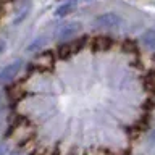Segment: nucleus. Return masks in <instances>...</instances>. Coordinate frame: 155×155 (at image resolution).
<instances>
[{
	"instance_id": "nucleus-1",
	"label": "nucleus",
	"mask_w": 155,
	"mask_h": 155,
	"mask_svg": "<svg viewBox=\"0 0 155 155\" xmlns=\"http://www.w3.org/2000/svg\"><path fill=\"white\" fill-rule=\"evenodd\" d=\"M79 31H81V23L70 21V23H65V24H61V26H58L55 36H57V39H60V41H68V39L78 36Z\"/></svg>"
},
{
	"instance_id": "nucleus-2",
	"label": "nucleus",
	"mask_w": 155,
	"mask_h": 155,
	"mask_svg": "<svg viewBox=\"0 0 155 155\" xmlns=\"http://www.w3.org/2000/svg\"><path fill=\"white\" fill-rule=\"evenodd\" d=\"M94 23H95L97 28L113 29V28H118L121 24V18L115 13H104V15H100V16H97Z\"/></svg>"
},
{
	"instance_id": "nucleus-3",
	"label": "nucleus",
	"mask_w": 155,
	"mask_h": 155,
	"mask_svg": "<svg viewBox=\"0 0 155 155\" xmlns=\"http://www.w3.org/2000/svg\"><path fill=\"white\" fill-rule=\"evenodd\" d=\"M19 68H21V61L19 60H15L12 63H8L7 66H3L2 70H0V86H3V84H7V82L12 81L13 78L18 74Z\"/></svg>"
},
{
	"instance_id": "nucleus-4",
	"label": "nucleus",
	"mask_w": 155,
	"mask_h": 155,
	"mask_svg": "<svg viewBox=\"0 0 155 155\" xmlns=\"http://www.w3.org/2000/svg\"><path fill=\"white\" fill-rule=\"evenodd\" d=\"M29 8H31V2H29V0H21V2H19V5H18V8H16V15H15V19H13V21H15V23H21L23 19L28 16Z\"/></svg>"
},
{
	"instance_id": "nucleus-5",
	"label": "nucleus",
	"mask_w": 155,
	"mask_h": 155,
	"mask_svg": "<svg viewBox=\"0 0 155 155\" xmlns=\"http://www.w3.org/2000/svg\"><path fill=\"white\" fill-rule=\"evenodd\" d=\"M140 41L147 48L150 50H155V28L153 29H147L145 32H142L140 36Z\"/></svg>"
},
{
	"instance_id": "nucleus-6",
	"label": "nucleus",
	"mask_w": 155,
	"mask_h": 155,
	"mask_svg": "<svg viewBox=\"0 0 155 155\" xmlns=\"http://www.w3.org/2000/svg\"><path fill=\"white\" fill-rule=\"evenodd\" d=\"M73 10H74V3H71V2H66L65 5H61V7H58V8L55 10V16L61 18V16H65V15L71 13Z\"/></svg>"
},
{
	"instance_id": "nucleus-7",
	"label": "nucleus",
	"mask_w": 155,
	"mask_h": 155,
	"mask_svg": "<svg viewBox=\"0 0 155 155\" xmlns=\"http://www.w3.org/2000/svg\"><path fill=\"white\" fill-rule=\"evenodd\" d=\"M149 144H150V149L152 150H155V129L150 133V136H149Z\"/></svg>"
},
{
	"instance_id": "nucleus-8",
	"label": "nucleus",
	"mask_w": 155,
	"mask_h": 155,
	"mask_svg": "<svg viewBox=\"0 0 155 155\" xmlns=\"http://www.w3.org/2000/svg\"><path fill=\"white\" fill-rule=\"evenodd\" d=\"M5 152H7V145L0 144V155H5Z\"/></svg>"
},
{
	"instance_id": "nucleus-9",
	"label": "nucleus",
	"mask_w": 155,
	"mask_h": 155,
	"mask_svg": "<svg viewBox=\"0 0 155 155\" xmlns=\"http://www.w3.org/2000/svg\"><path fill=\"white\" fill-rule=\"evenodd\" d=\"M2 123H3V115L0 113V126H2Z\"/></svg>"
},
{
	"instance_id": "nucleus-10",
	"label": "nucleus",
	"mask_w": 155,
	"mask_h": 155,
	"mask_svg": "<svg viewBox=\"0 0 155 155\" xmlns=\"http://www.w3.org/2000/svg\"><path fill=\"white\" fill-rule=\"evenodd\" d=\"M12 155H24V153H19V152H15V153H12Z\"/></svg>"
},
{
	"instance_id": "nucleus-11",
	"label": "nucleus",
	"mask_w": 155,
	"mask_h": 155,
	"mask_svg": "<svg viewBox=\"0 0 155 155\" xmlns=\"http://www.w3.org/2000/svg\"><path fill=\"white\" fill-rule=\"evenodd\" d=\"M0 102H2V94H0Z\"/></svg>"
},
{
	"instance_id": "nucleus-12",
	"label": "nucleus",
	"mask_w": 155,
	"mask_h": 155,
	"mask_svg": "<svg viewBox=\"0 0 155 155\" xmlns=\"http://www.w3.org/2000/svg\"><path fill=\"white\" fill-rule=\"evenodd\" d=\"M86 2H89V0H86Z\"/></svg>"
}]
</instances>
